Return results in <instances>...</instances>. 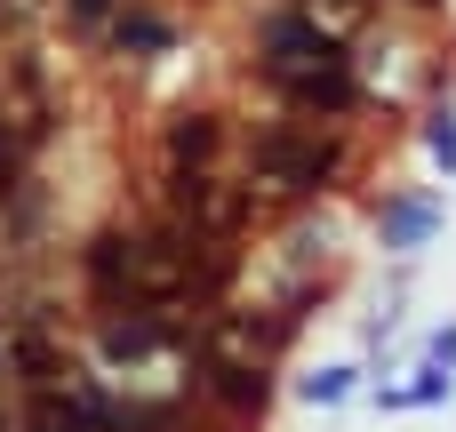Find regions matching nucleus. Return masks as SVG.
Instances as JSON below:
<instances>
[{
	"mask_svg": "<svg viewBox=\"0 0 456 432\" xmlns=\"http://www.w3.org/2000/svg\"><path fill=\"white\" fill-rule=\"evenodd\" d=\"M377 232H385V249H425V240L441 232V208H433L425 192H409V200H385Z\"/></svg>",
	"mask_w": 456,
	"mask_h": 432,
	"instance_id": "obj_3",
	"label": "nucleus"
},
{
	"mask_svg": "<svg viewBox=\"0 0 456 432\" xmlns=\"http://www.w3.org/2000/svg\"><path fill=\"white\" fill-rule=\"evenodd\" d=\"M297 112H345L353 104V72H305V80H289L281 88Z\"/></svg>",
	"mask_w": 456,
	"mask_h": 432,
	"instance_id": "obj_6",
	"label": "nucleus"
},
{
	"mask_svg": "<svg viewBox=\"0 0 456 432\" xmlns=\"http://www.w3.org/2000/svg\"><path fill=\"white\" fill-rule=\"evenodd\" d=\"M425 361H441V369H456V321L441 329V337H433V345H425Z\"/></svg>",
	"mask_w": 456,
	"mask_h": 432,
	"instance_id": "obj_12",
	"label": "nucleus"
},
{
	"mask_svg": "<svg viewBox=\"0 0 456 432\" xmlns=\"http://www.w3.org/2000/svg\"><path fill=\"white\" fill-rule=\"evenodd\" d=\"M256 48H265V80H273V88H289V80H305V72H345V48H337L313 16H297V8L273 16Z\"/></svg>",
	"mask_w": 456,
	"mask_h": 432,
	"instance_id": "obj_2",
	"label": "nucleus"
},
{
	"mask_svg": "<svg viewBox=\"0 0 456 432\" xmlns=\"http://www.w3.org/2000/svg\"><path fill=\"white\" fill-rule=\"evenodd\" d=\"M112 40H120V48H168V24H160V16H120Z\"/></svg>",
	"mask_w": 456,
	"mask_h": 432,
	"instance_id": "obj_10",
	"label": "nucleus"
},
{
	"mask_svg": "<svg viewBox=\"0 0 456 432\" xmlns=\"http://www.w3.org/2000/svg\"><path fill=\"white\" fill-rule=\"evenodd\" d=\"M0 168H8V160H0Z\"/></svg>",
	"mask_w": 456,
	"mask_h": 432,
	"instance_id": "obj_16",
	"label": "nucleus"
},
{
	"mask_svg": "<svg viewBox=\"0 0 456 432\" xmlns=\"http://www.w3.org/2000/svg\"><path fill=\"white\" fill-rule=\"evenodd\" d=\"M449 385H456V369H441V361H425L409 385H401V401L409 409H433V401H449Z\"/></svg>",
	"mask_w": 456,
	"mask_h": 432,
	"instance_id": "obj_9",
	"label": "nucleus"
},
{
	"mask_svg": "<svg viewBox=\"0 0 456 432\" xmlns=\"http://www.w3.org/2000/svg\"><path fill=\"white\" fill-rule=\"evenodd\" d=\"M353 377H361V369H313L297 393H305L313 409H337V401H353Z\"/></svg>",
	"mask_w": 456,
	"mask_h": 432,
	"instance_id": "obj_8",
	"label": "nucleus"
},
{
	"mask_svg": "<svg viewBox=\"0 0 456 432\" xmlns=\"http://www.w3.org/2000/svg\"><path fill=\"white\" fill-rule=\"evenodd\" d=\"M248 160H256V176H265L273 192H329V176L345 168V152H337V144L297 136V128H265Z\"/></svg>",
	"mask_w": 456,
	"mask_h": 432,
	"instance_id": "obj_1",
	"label": "nucleus"
},
{
	"mask_svg": "<svg viewBox=\"0 0 456 432\" xmlns=\"http://www.w3.org/2000/svg\"><path fill=\"white\" fill-rule=\"evenodd\" d=\"M216 136H224L216 112H176V120H168V160H176V168H200V160L216 152Z\"/></svg>",
	"mask_w": 456,
	"mask_h": 432,
	"instance_id": "obj_5",
	"label": "nucleus"
},
{
	"mask_svg": "<svg viewBox=\"0 0 456 432\" xmlns=\"http://www.w3.org/2000/svg\"><path fill=\"white\" fill-rule=\"evenodd\" d=\"M112 8H120V0H72V24H104Z\"/></svg>",
	"mask_w": 456,
	"mask_h": 432,
	"instance_id": "obj_13",
	"label": "nucleus"
},
{
	"mask_svg": "<svg viewBox=\"0 0 456 432\" xmlns=\"http://www.w3.org/2000/svg\"><path fill=\"white\" fill-rule=\"evenodd\" d=\"M160 313H128V321H112L104 329V361H144V353H160Z\"/></svg>",
	"mask_w": 456,
	"mask_h": 432,
	"instance_id": "obj_7",
	"label": "nucleus"
},
{
	"mask_svg": "<svg viewBox=\"0 0 456 432\" xmlns=\"http://www.w3.org/2000/svg\"><path fill=\"white\" fill-rule=\"evenodd\" d=\"M208 393L224 409H265L273 377H265V361H208Z\"/></svg>",
	"mask_w": 456,
	"mask_h": 432,
	"instance_id": "obj_4",
	"label": "nucleus"
},
{
	"mask_svg": "<svg viewBox=\"0 0 456 432\" xmlns=\"http://www.w3.org/2000/svg\"><path fill=\"white\" fill-rule=\"evenodd\" d=\"M417 8H433V0H417Z\"/></svg>",
	"mask_w": 456,
	"mask_h": 432,
	"instance_id": "obj_15",
	"label": "nucleus"
},
{
	"mask_svg": "<svg viewBox=\"0 0 456 432\" xmlns=\"http://www.w3.org/2000/svg\"><path fill=\"white\" fill-rule=\"evenodd\" d=\"M425 144H433V160H441V168H456V112H441V120L425 128Z\"/></svg>",
	"mask_w": 456,
	"mask_h": 432,
	"instance_id": "obj_11",
	"label": "nucleus"
},
{
	"mask_svg": "<svg viewBox=\"0 0 456 432\" xmlns=\"http://www.w3.org/2000/svg\"><path fill=\"white\" fill-rule=\"evenodd\" d=\"M345 8H361V0H345Z\"/></svg>",
	"mask_w": 456,
	"mask_h": 432,
	"instance_id": "obj_14",
	"label": "nucleus"
}]
</instances>
